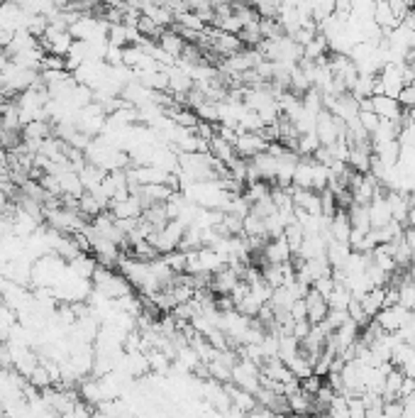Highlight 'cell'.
Masks as SVG:
<instances>
[{"mask_svg": "<svg viewBox=\"0 0 415 418\" xmlns=\"http://www.w3.org/2000/svg\"><path fill=\"white\" fill-rule=\"evenodd\" d=\"M164 260H166V265L171 267L176 274H184L186 272V252H181V249H171V252H166L164 254Z\"/></svg>", "mask_w": 415, "mask_h": 418, "instance_id": "f546056e", "label": "cell"}, {"mask_svg": "<svg viewBox=\"0 0 415 418\" xmlns=\"http://www.w3.org/2000/svg\"><path fill=\"white\" fill-rule=\"evenodd\" d=\"M371 22L376 27H381L384 32H389V30H394V27L398 25L400 17L396 15L394 8H391L386 0H376V3H374V8H371Z\"/></svg>", "mask_w": 415, "mask_h": 418, "instance_id": "ba28073f", "label": "cell"}, {"mask_svg": "<svg viewBox=\"0 0 415 418\" xmlns=\"http://www.w3.org/2000/svg\"><path fill=\"white\" fill-rule=\"evenodd\" d=\"M403 240L408 243V247L413 249V254H415V228H410V225H405V230H403Z\"/></svg>", "mask_w": 415, "mask_h": 418, "instance_id": "8d00e7d4", "label": "cell"}, {"mask_svg": "<svg viewBox=\"0 0 415 418\" xmlns=\"http://www.w3.org/2000/svg\"><path fill=\"white\" fill-rule=\"evenodd\" d=\"M371 111L378 117H389V120H400L403 117V108H400L398 98H391V95H371Z\"/></svg>", "mask_w": 415, "mask_h": 418, "instance_id": "52a82bcc", "label": "cell"}, {"mask_svg": "<svg viewBox=\"0 0 415 418\" xmlns=\"http://www.w3.org/2000/svg\"><path fill=\"white\" fill-rule=\"evenodd\" d=\"M384 416H403V401L400 399H391V401H384Z\"/></svg>", "mask_w": 415, "mask_h": 418, "instance_id": "836d02e7", "label": "cell"}, {"mask_svg": "<svg viewBox=\"0 0 415 418\" xmlns=\"http://www.w3.org/2000/svg\"><path fill=\"white\" fill-rule=\"evenodd\" d=\"M237 281H240V274H237V272L232 269L230 265H225L222 269H218L215 274H213L211 289L215 294H230L232 289L237 286Z\"/></svg>", "mask_w": 415, "mask_h": 418, "instance_id": "8fae6325", "label": "cell"}, {"mask_svg": "<svg viewBox=\"0 0 415 418\" xmlns=\"http://www.w3.org/2000/svg\"><path fill=\"white\" fill-rule=\"evenodd\" d=\"M262 260L273 262V265H284V262L293 260V252H291V247H289V243H286L284 235L267 240V245H264V249H262Z\"/></svg>", "mask_w": 415, "mask_h": 418, "instance_id": "277c9868", "label": "cell"}, {"mask_svg": "<svg viewBox=\"0 0 415 418\" xmlns=\"http://www.w3.org/2000/svg\"><path fill=\"white\" fill-rule=\"evenodd\" d=\"M211 154L215 159H220V162H225V164H227V162H230V159L235 157L237 152H235V144H230L227 140H222L220 135H215V137L211 140Z\"/></svg>", "mask_w": 415, "mask_h": 418, "instance_id": "7402d4cb", "label": "cell"}, {"mask_svg": "<svg viewBox=\"0 0 415 418\" xmlns=\"http://www.w3.org/2000/svg\"><path fill=\"white\" fill-rule=\"evenodd\" d=\"M284 238H286V243H289V247H291V252H293V257H298L300 245H303V240H305L303 225H300L298 220H296V222H289V225L284 228Z\"/></svg>", "mask_w": 415, "mask_h": 418, "instance_id": "ffe728a7", "label": "cell"}, {"mask_svg": "<svg viewBox=\"0 0 415 418\" xmlns=\"http://www.w3.org/2000/svg\"><path fill=\"white\" fill-rule=\"evenodd\" d=\"M374 321L381 325L384 333H398V330L410 321V311L400 306V303H396V306H384L376 316H374Z\"/></svg>", "mask_w": 415, "mask_h": 418, "instance_id": "3957f363", "label": "cell"}, {"mask_svg": "<svg viewBox=\"0 0 415 418\" xmlns=\"http://www.w3.org/2000/svg\"><path fill=\"white\" fill-rule=\"evenodd\" d=\"M325 413H330V416H335V418H349V403H347L345 392L335 394V399L330 401V406H327Z\"/></svg>", "mask_w": 415, "mask_h": 418, "instance_id": "83f0119b", "label": "cell"}, {"mask_svg": "<svg viewBox=\"0 0 415 418\" xmlns=\"http://www.w3.org/2000/svg\"><path fill=\"white\" fill-rule=\"evenodd\" d=\"M79 211L84 213L86 218H95L100 211H103V206H100V201L90 193V191H84L79 198Z\"/></svg>", "mask_w": 415, "mask_h": 418, "instance_id": "4316f807", "label": "cell"}, {"mask_svg": "<svg viewBox=\"0 0 415 418\" xmlns=\"http://www.w3.org/2000/svg\"><path fill=\"white\" fill-rule=\"evenodd\" d=\"M327 49H330V42H327V37L322 32H318L316 37L303 47V59H313L316 61L320 57H327Z\"/></svg>", "mask_w": 415, "mask_h": 418, "instance_id": "d6986e66", "label": "cell"}, {"mask_svg": "<svg viewBox=\"0 0 415 418\" xmlns=\"http://www.w3.org/2000/svg\"><path fill=\"white\" fill-rule=\"evenodd\" d=\"M349 298H352V292H349V289L342 284V281H337L335 289H332L330 296H327V306H330V308H345V311H347Z\"/></svg>", "mask_w": 415, "mask_h": 418, "instance_id": "603a6c76", "label": "cell"}, {"mask_svg": "<svg viewBox=\"0 0 415 418\" xmlns=\"http://www.w3.org/2000/svg\"><path fill=\"white\" fill-rule=\"evenodd\" d=\"M289 313H291L293 321H305V318H308V311H305V298H296Z\"/></svg>", "mask_w": 415, "mask_h": 418, "instance_id": "e575fe53", "label": "cell"}, {"mask_svg": "<svg viewBox=\"0 0 415 418\" xmlns=\"http://www.w3.org/2000/svg\"><path fill=\"white\" fill-rule=\"evenodd\" d=\"M374 147V154H376L386 167H396L400 159V142L398 140H391V142H384V144H371Z\"/></svg>", "mask_w": 415, "mask_h": 418, "instance_id": "5bb4252c", "label": "cell"}, {"mask_svg": "<svg viewBox=\"0 0 415 418\" xmlns=\"http://www.w3.org/2000/svg\"><path fill=\"white\" fill-rule=\"evenodd\" d=\"M157 42H159V47H162L164 52L171 54V57H174V59H179L181 54H184L186 44H189V42H186V39L181 37V35H179V32H176V30H164L162 35H159Z\"/></svg>", "mask_w": 415, "mask_h": 418, "instance_id": "7c38bea8", "label": "cell"}, {"mask_svg": "<svg viewBox=\"0 0 415 418\" xmlns=\"http://www.w3.org/2000/svg\"><path fill=\"white\" fill-rule=\"evenodd\" d=\"M330 233L332 240H340V243H349V233H352V222H349L347 208H337L330 218Z\"/></svg>", "mask_w": 415, "mask_h": 418, "instance_id": "30bf717a", "label": "cell"}, {"mask_svg": "<svg viewBox=\"0 0 415 418\" xmlns=\"http://www.w3.org/2000/svg\"><path fill=\"white\" fill-rule=\"evenodd\" d=\"M305 311H308V321L310 323H320V321H325L327 311H330V306H327V298L322 296L320 292H316L313 286L308 289V294H305Z\"/></svg>", "mask_w": 415, "mask_h": 418, "instance_id": "8992f818", "label": "cell"}, {"mask_svg": "<svg viewBox=\"0 0 415 418\" xmlns=\"http://www.w3.org/2000/svg\"><path fill=\"white\" fill-rule=\"evenodd\" d=\"M357 117H359V122H362L364 130H367L369 135H371L374 130H376V127H378V122H381V117H378L374 111H359V115H357Z\"/></svg>", "mask_w": 415, "mask_h": 418, "instance_id": "1f68e13d", "label": "cell"}, {"mask_svg": "<svg viewBox=\"0 0 415 418\" xmlns=\"http://www.w3.org/2000/svg\"><path fill=\"white\" fill-rule=\"evenodd\" d=\"M286 365L291 367V372H293L296 379H303V377L313 374V362L308 360V355L305 352H298V355L293 357V360H289Z\"/></svg>", "mask_w": 415, "mask_h": 418, "instance_id": "484cf974", "label": "cell"}, {"mask_svg": "<svg viewBox=\"0 0 415 418\" xmlns=\"http://www.w3.org/2000/svg\"><path fill=\"white\" fill-rule=\"evenodd\" d=\"M90 279H93L95 292L103 294L106 298H120V296H125V294L132 292V281L127 279L122 272L113 269V267L98 265Z\"/></svg>", "mask_w": 415, "mask_h": 418, "instance_id": "6da1fadb", "label": "cell"}, {"mask_svg": "<svg viewBox=\"0 0 415 418\" xmlns=\"http://www.w3.org/2000/svg\"><path fill=\"white\" fill-rule=\"evenodd\" d=\"M413 10H415V3H413Z\"/></svg>", "mask_w": 415, "mask_h": 418, "instance_id": "f35d334b", "label": "cell"}, {"mask_svg": "<svg viewBox=\"0 0 415 418\" xmlns=\"http://www.w3.org/2000/svg\"><path fill=\"white\" fill-rule=\"evenodd\" d=\"M108 211H110L115 218H139L144 213V208H142V203H139V198H137L135 193H130V196L120 198V201L113 198Z\"/></svg>", "mask_w": 415, "mask_h": 418, "instance_id": "9c48e42d", "label": "cell"}, {"mask_svg": "<svg viewBox=\"0 0 415 418\" xmlns=\"http://www.w3.org/2000/svg\"><path fill=\"white\" fill-rule=\"evenodd\" d=\"M208 374H211L213 379H218V381H222V384H225V381H230V377H232V367L225 365V362L215 357V360L208 362Z\"/></svg>", "mask_w": 415, "mask_h": 418, "instance_id": "f1b7e54d", "label": "cell"}, {"mask_svg": "<svg viewBox=\"0 0 415 418\" xmlns=\"http://www.w3.org/2000/svg\"><path fill=\"white\" fill-rule=\"evenodd\" d=\"M27 381H30L32 387H37L39 392H42L44 387H52V384H54V377H52V372H49L47 362L39 360L37 365H35V370H32L30 374H27Z\"/></svg>", "mask_w": 415, "mask_h": 418, "instance_id": "ac0fdd59", "label": "cell"}, {"mask_svg": "<svg viewBox=\"0 0 415 418\" xmlns=\"http://www.w3.org/2000/svg\"><path fill=\"white\" fill-rule=\"evenodd\" d=\"M267 144L262 133H240V137L235 140V152L244 159H252L254 154L267 152Z\"/></svg>", "mask_w": 415, "mask_h": 418, "instance_id": "5b68a950", "label": "cell"}, {"mask_svg": "<svg viewBox=\"0 0 415 418\" xmlns=\"http://www.w3.org/2000/svg\"><path fill=\"white\" fill-rule=\"evenodd\" d=\"M347 216H349V222H352V228L371 230V222H369V203L352 201L347 208Z\"/></svg>", "mask_w": 415, "mask_h": 418, "instance_id": "e0dca14e", "label": "cell"}, {"mask_svg": "<svg viewBox=\"0 0 415 418\" xmlns=\"http://www.w3.org/2000/svg\"><path fill=\"white\" fill-rule=\"evenodd\" d=\"M68 265H71V272H74L79 279H90V276H93V272H95V267H98V260H95V257H90V254L81 252V254H76V257L68 262Z\"/></svg>", "mask_w": 415, "mask_h": 418, "instance_id": "9a60e30c", "label": "cell"}, {"mask_svg": "<svg viewBox=\"0 0 415 418\" xmlns=\"http://www.w3.org/2000/svg\"><path fill=\"white\" fill-rule=\"evenodd\" d=\"M310 325H313V323H310L308 318H305V321H296V323H293V333H291V335H293L296 340H303L305 335L310 333Z\"/></svg>", "mask_w": 415, "mask_h": 418, "instance_id": "d590c367", "label": "cell"}, {"mask_svg": "<svg viewBox=\"0 0 415 418\" xmlns=\"http://www.w3.org/2000/svg\"><path fill=\"white\" fill-rule=\"evenodd\" d=\"M349 252H352L349 243H340V240H330V243H327V249H325L330 267H345V262H347Z\"/></svg>", "mask_w": 415, "mask_h": 418, "instance_id": "2e32d148", "label": "cell"}, {"mask_svg": "<svg viewBox=\"0 0 415 418\" xmlns=\"http://www.w3.org/2000/svg\"><path fill=\"white\" fill-rule=\"evenodd\" d=\"M398 303L408 311H413L415 306V279L413 276H405L403 281H398Z\"/></svg>", "mask_w": 415, "mask_h": 418, "instance_id": "44dd1931", "label": "cell"}, {"mask_svg": "<svg viewBox=\"0 0 415 418\" xmlns=\"http://www.w3.org/2000/svg\"><path fill=\"white\" fill-rule=\"evenodd\" d=\"M347 397V394H345ZM349 403V418H364L367 416V406H364V399L362 397H347Z\"/></svg>", "mask_w": 415, "mask_h": 418, "instance_id": "d6a6232c", "label": "cell"}, {"mask_svg": "<svg viewBox=\"0 0 415 418\" xmlns=\"http://www.w3.org/2000/svg\"><path fill=\"white\" fill-rule=\"evenodd\" d=\"M345 120H340L337 115H332L327 108H322L316 117V135L320 140V144H335L340 137H345Z\"/></svg>", "mask_w": 415, "mask_h": 418, "instance_id": "7a4b0ae2", "label": "cell"}, {"mask_svg": "<svg viewBox=\"0 0 415 418\" xmlns=\"http://www.w3.org/2000/svg\"><path fill=\"white\" fill-rule=\"evenodd\" d=\"M296 301V294L293 289H291L289 284L284 286H276L271 292V298H269V306L273 308V313H279V311H291V306H293Z\"/></svg>", "mask_w": 415, "mask_h": 418, "instance_id": "4fadbf2b", "label": "cell"}, {"mask_svg": "<svg viewBox=\"0 0 415 418\" xmlns=\"http://www.w3.org/2000/svg\"><path fill=\"white\" fill-rule=\"evenodd\" d=\"M413 249L408 247V243H405L403 238H398V240H394V260H396V265H398V269L403 267V269H408L410 267V262H413Z\"/></svg>", "mask_w": 415, "mask_h": 418, "instance_id": "cb8c5ba5", "label": "cell"}, {"mask_svg": "<svg viewBox=\"0 0 415 418\" xmlns=\"http://www.w3.org/2000/svg\"><path fill=\"white\" fill-rule=\"evenodd\" d=\"M405 117H408V122L415 127V108H410V111H405Z\"/></svg>", "mask_w": 415, "mask_h": 418, "instance_id": "74e56055", "label": "cell"}, {"mask_svg": "<svg viewBox=\"0 0 415 418\" xmlns=\"http://www.w3.org/2000/svg\"><path fill=\"white\" fill-rule=\"evenodd\" d=\"M398 103H400V108L403 111H410V108H415V86H410V84H405L403 88L398 91Z\"/></svg>", "mask_w": 415, "mask_h": 418, "instance_id": "4dcf8cb0", "label": "cell"}, {"mask_svg": "<svg viewBox=\"0 0 415 418\" xmlns=\"http://www.w3.org/2000/svg\"><path fill=\"white\" fill-rule=\"evenodd\" d=\"M318 144H320V140H318L316 130H313V133H303L296 140V152H298L300 157H310V154L318 149Z\"/></svg>", "mask_w": 415, "mask_h": 418, "instance_id": "d4e9b609", "label": "cell"}]
</instances>
